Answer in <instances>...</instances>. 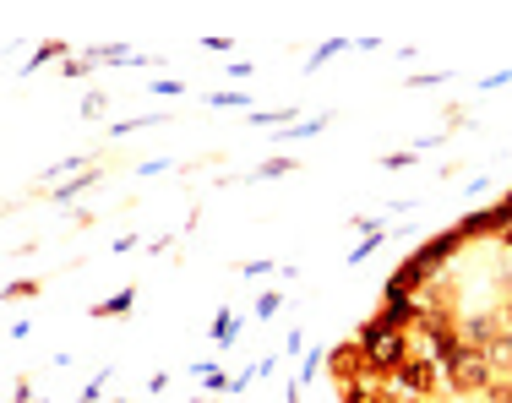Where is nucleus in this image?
Listing matches in <instances>:
<instances>
[{
    "label": "nucleus",
    "mask_w": 512,
    "mask_h": 403,
    "mask_svg": "<svg viewBox=\"0 0 512 403\" xmlns=\"http://www.w3.org/2000/svg\"><path fill=\"white\" fill-rule=\"evenodd\" d=\"M458 246H463V240L453 235V229H442V235H431L425 246H414V256H404L398 273L382 284V300H409V295H420L425 284H436L442 267H447V256H453Z\"/></svg>",
    "instance_id": "nucleus-1"
},
{
    "label": "nucleus",
    "mask_w": 512,
    "mask_h": 403,
    "mask_svg": "<svg viewBox=\"0 0 512 403\" xmlns=\"http://www.w3.org/2000/svg\"><path fill=\"white\" fill-rule=\"evenodd\" d=\"M355 344L365 349V365H371V376H393L398 365L414 354V333H398V327L382 322V311L371 316V322L355 327Z\"/></svg>",
    "instance_id": "nucleus-2"
},
{
    "label": "nucleus",
    "mask_w": 512,
    "mask_h": 403,
    "mask_svg": "<svg viewBox=\"0 0 512 403\" xmlns=\"http://www.w3.org/2000/svg\"><path fill=\"white\" fill-rule=\"evenodd\" d=\"M442 365L431 360V354H409L404 365H398L393 376H387V387H393L398 403H431L436 393H442Z\"/></svg>",
    "instance_id": "nucleus-3"
},
{
    "label": "nucleus",
    "mask_w": 512,
    "mask_h": 403,
    "mask_svg": "<svg viewBox=\"0 0 512 403\" xmlns=\"http://www.w3.org/2000/svg\"><path fill=\"white\" fill-rule=\"evenodd\" d=\"M442 376H447V393H458V398H485V393H491V382H496L485 349H469V344L442 365Z\"/></svg>",
    "instance_id": "nucleus-4"
},
{
    "label": "nucleus",
    "mask_w": 512,
    "mask_h": 403,
    "mask_svg": "<svg viewBox=\"0 0 512 403\" xmlns=\"http://www.w3.org/2000/svg\"><path fill=\"white\" fill-rule=\"evenodd\" d=\"M371 365H365V349L355 344V338H344V344H333V354H327V376H333V387L355 382V376H365Z\"/></svg>",
    "instance_id": "nucleus-5"
},
{
    "label": "nucleus",
    "mask_w": 512,
    "mask_h": 403,
    "mask_svg": "<svg viewBox=\"0 0 512 403\" xmlns=\"http://www.w3.org/2000/svg\"><path fill=\"white\" fill-rule=\"evenodd\" d=\"M338 403H398L393 398V387H387V376H355V382H344L338 387Z\"/></svg>",
    "instance_id": "nucleus-6"
},
{
    "label": "nucleus",
    "mask_w": 512,
    "mask_h": 403,
    "mask_svg": "<svg viewBox=\"0 0 512 403\" xmlns=\"http://www.w3.org/2000/svg\"><path fill=\"white\" fill-rule=\"evenodd\" d=\"M507 327V316L502 311H480V316H458V333H463V344L469 349H485L496 333Z\"/></svg>",
    "instance_id": "nucleus-7"
},
{
    "label": "nucleus",
    "mask_w": 512,
    "mask_h": 403,
    "mask_svg": "<svg viewBox=\"0 0 512 403\" xmlns=\"http://www.w3.org/2000/svg\"><path fill=\"white\" fill-rule=\"evenodd\" d=\"M131 305H137V284L115 289V295H109V300H99L88 316H93V322H109V316H131Z\"/></svg>",
    "instance_id": "nucleus-8"
},
{
    "label": "nucleus",
    "mask_w": 512,
    "mask_h": 403,
    "mask_svg": "<svg viewBox=\"0 0 512 403\" xmlns=\"http://www.w3.org/2000/svg\"><path fill=\"white\" fill-rule=\"evenodd\" d=\"M104 180V169H82V175H71L66 186H55V191H44L50 202H71V197H82V191H93Z\"/></svg>",
    "instance_id": "nucleus-9"
},
{
    "label": "nucleus",
    "mask_w": 512,
    "mask_h": 403,
    "mask_svg": "<svg viewBox=\"0 0 512 403\" xmlns=\"http://www.w3.org/2000/svg\"><path fill=\"white\" fill-rule=\"evenodd\" d=\"M485 360H491L496 376H512V327H502V333L485 344Z\"/></svg>",
    "instance_id": "nucleus-10"
},
{
    "label": "nucleus",
    "mask_w": 512,
    "mask_h": 403,
    "mask_svg": "<svg viewBox=\"0 0 512 403\" xmlns=\"http://www.w3.org/2000/svg\"><path fill=\"white\" fill-rule=\"evenodd\" d=\"M240 327H246V322H240V311H218V316H213V333H207V338H213L218 349H229V344L240 338Z\"/></svg>",
    "instance_id": "nucleus-11"
},
{
    "label": "nucleus",
    "mask_w": 512,
    "mask_h": 403,
    "mask_svg": "<svg viewBox=\"0 0 512 403\" xmlns=\"http://www.w3.org/2000/svg\"><path fill=\"white\" fill-rule=\"evenodd\" d=\"M88 60H93V66H131V60H142V55L126 50V44H93Z\"/></svg>",
    "instance_id": "nucleus-12"
},
{
    "label": "nucleus",
    "mask_w": 512,
    "mask_h": 403,
    "mask_svg": "<svg viewBox=\"0 0 512 403\" xmlns=\"http://www.w3.org/2000/svg\"><path fill=\"white\" fill-rule=\"evenodd\" d=\"M197 382L207 387V393H235V376H224L213 360H197Z\"/></svg>",
    "instance_id": "nucleus-13"
},
{
    "label": "nucleus",
    "mask_w": 512,
    "mask_h": 403,
    "mask_svg": "<svg viewBox=\"0 0 512 403\" xmlns=\"http://www.w3.org/2000/svg\"><path fill=\"white\" fill-rule=\"evenodd\" d=\"M50 60H71V44L66 39H44L39 50L28 55V71H39V66H50Z\"/></svg>",
    "instance_id": "nucleus-14"
},
{
    "label": "nucleus",
    "mask_w": 512,
    "mask_h": 403,
    "mask_svg": "<svg viewBox=\"0 0 512 403\" xmlns=\"http://www.w3.org/2000/svg\"><path fill=\"white\" fill-rule=\"evenodd\" d=\"M289 169H295V158H267V164H262V169H251L246 180H251V186H256V180H284Z\"/></svg>",
    "instance_id": "nucleus-15"
},
{
    "label": "nucleus",
    "mask_w": 512,
    "mask_h": 403,
    "mask_svg": "<svg viewBox=\"0 0 512 403\" xmlns=\"http://www.w3.org/2000/svg\"><path fill=\"white\" fill-rule=\"evenodd\" d=\"M327 126H333V115H311L306 126H289V142H306V137H322Z\"/></svg>",
    "instance_id": "nucleus-16"
},
{
    "label": "nucleus",
    "mask_w": 512,
    "mask_h": 403,
    "mask_svg": "<svg viewBox=\"0 0 512 403\" xmlns=\"http://www.w3.org/2000/svg\"><path fill=\"white\" fill-rule=\"evenodd\" d=\"M338 50H349V39H327V44H316V50H311V60H306V66L316 71V66H327V60H333Z\"/></svg>",
    "instance_id": "nucleus-17"
},
{
    "label": "nucleus",
    "mask_w": 512,
    "mask_h": 403,
    "mask_svg": "<svg viewBox=\"0 0 512 403\" xmlns=\"http://www.w3.org/2000/svg\"><path fill=\"white\" fill-rule=\"evenodd\" d=\"M295 120V109H251V126H284Z\"/></svg>",
    "instance_id": "nucleus-18"
},
{
    "label": "nucleus",
    "mask_w": 512,
    "mask_h": 403,
    "mask_svg": "<svg viewBox=\"0 0 512 403\" xmlns=\"http://www.w3.org/2000/svg\"><path fill=\"white\" fill-rule=\"evenodd\" d=\"M278 311H284V295H278V289H273V295H262V300H256V316H262V322H273Z\"/></svg>",
    "instance_id": "nucleus-19"
},
{
    "label": "nucleus",
    "mask_w": 512,
    "mask_h": 403,
    "mask_svg": "<svg viewBox=\"0 0 512 403\" xmlns=\"http://www.w3.org/2000/svg\"><path fill=\"white\" fill-rule=\"evenodd\" d=\"M99 115H109V99L104 93H88V99H82V120H99Z\"/></svg>",
    "instance_id": "nucleus-20"
},
{
    "label": "nucleus",
    "mask_w": 512,
    "mask_h": 403,
    "mask_svg": "<svg viewBox=\"0 0 512 403\" xmlns=\"http://www.w3.org/2000/svg\"><path fill=\"white\" fill-rule=\"evenodd\" d=\"M104 387H109V371H99V376H93V382L82 387V398H77V403H99V398H104Z\"/></svg>",
    "instance_id": "nucleus-21"
},
{
    "label": "nucleus",
    "mask_w": 512,
    "mask_h": 403,
    "mask_svg": "<svg viewBox=\"0 0 512 403\" xmlns=\"http://www.w3.org/2000/svg\"><path fill=\"white\" fill-rule=\"evenodd\" d=\"M485 403H512V376H496L491 393H485Z\"/></svg>",
    "instance_id": "nucleus-22"
},
{
    "label": "nucleus",
    "mask_w": 512,
    "mask_h": 403,
    "mask_svg": "<svg viewBox=\"0 0 512 403\" xmlns=\"http://www.w3.org/2000/svg\"><path fill=\"white\" fill-rule=\"evenodd\" d=\"M88 71H93V60H88V55H71V60H66V82H82Z\"/></svg>",
    "instance_id": "nucleus-23"
},
{
    "label": "nucleus",
    "mask_w": 512,
    "mask_h": 403,
    "mask_svg": "<svg viewBox=\"0 0 512 403\" xmlns=\"http://www.w3.org/2000/svg\"><path fill=\"white\" fill-rule=\"evenodd\" d=\"M33 295H39L33 278H28V284H22V278H11V284H6V300H33Z\"/></svg>",
    "instance_id": "nucleus-24"
},
{
    "label": "nucleus",
    "mask_w": 512,
    "mask_h": 403,
    "mask_svg": "<svg viewBox=\"0 0 512 403\" xmlns=\"http://www.w3.org/2000/svg\"><path fill=\"white\" fill-rule=\"evenodd\" d=\"M376 246H382V235H365L360 246H355V256H349V267H360L365 256H376Z\"/></svg>",
    "instance_id": "nucleus-25"
},
{
    "label": "nucleus",
    "mask_w": 512,
    "mask_h": 403,
    "mask_svg": "<svg viewBox=\"0 0 512 403\" xmlns=\"http://www.w3.org/2000/svg\"><path fill=\"white\" fill-rule=\"evenodd\" d=\"M414 158H420V148H404V153H387V158H382V169H409Z\"/></svg>",
    "instance_id": "nucleus-26"
},
{
    "label": "nucleus",
    "mask_w": 512,
    "mask_h": 403,
    "mask_svg": "<svg viewBox=\"0 0 512 403\" xmlns=\"http://www.w3.org/2000/svg\"><path fill=\"white\" fill-rule=\"evenodd\" d=\"M207 104H218V109H240V104H246V93H207Z\"/></svg>",
    "instance_id": "nucleus-27"
},
{
    "label": "nucleus",
    "mask_w": 512,
    "mask_h": 403,
    "mask_svg": "<svg viewBox=\"0 0 512 403\" xmlns=\"http://www.w3.org/2000/svg\"><path fill=\"white\" fill-rule=\"evenodd\" d=\"M164 169H169V158H148V164H137V175L153 180V175H164Z\"/></svg>",
    "instance_id": "nucleus-28"
},
{
    "label": "nucleus",
    "mask_w": 512,
    "mask_h": 403,
    "mask_svg": "<svg viewBox=\"0 0 512 403\" xmlns=\"http://www.w3.org/2000/svg\"><path fill=\"white\" fill-rule=\"evenodd\" d=\"M502 316H507V327H512V289H507V300H502Z\"/></svg>",
    "instance_id": "nucleus-29"
},
{
    "label": "nucleus",
    "mask_w": 512,
    "mask_h": 403,
    "mask_svg": "<svg viewBox=\"0 0 512 403\" xmlns=\"http://www.w3.org/2000/svg\"><path fill=\"white\" fill-rule=\"evenodd\" d=\"M502 246H507V256H512V229H507V235H502Z\"/></svg>",
    "instance_id": "nucleus-30"
}]
</instances>
